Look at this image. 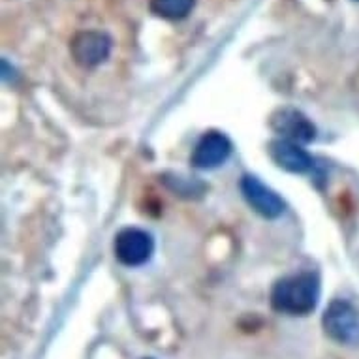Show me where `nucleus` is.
<instances>
[{
    "mask_svg": "<svg viewBox=\"0 0 359 359\" xmlns=\"http://www.w3.org/2000/svg\"><path fill=\"white\" fill-rule=\"evenodd\" d=\"M320 278L312 273H299L280 278L271 292V305L290 316H306L318 305Z\"/></svg>",
    "mask_w": 359,
    "mask_h": 359,
    "instance_id": "obj_1",
    "label": "nucleus"
},
{
    "mask_svg": "<svg viewBox=\"0 0 359 359\" xmlns=\"http://www.w3.org/2000/svg\"><path fill=\"white\" fill-rule=\"evenodd\" d=\"M322 324L325 335L339 344H359V312L352 303L344 299L331 301L324 312Z\"/></svg>",
    "mask_w": 359,
    "mask_h": 359,
    "instance_id": "obj_2",
    "label": "nucleus"
},
{
    "mask_svg": "<svg viewBox=\"0 0 359 359\" xmlns=\"http://www.w3.org/2000/svg\"><path fill=\"white\" fill-rule=\"evenodd\" d=\"M111 38L102 30H79L70 41V55L74 62L83 68H96L111 55Z\"/></svg>",
    "mask_w": 359,
    "mask_h": 359,
    "instance_id": "obj_3",
    "label": "nucleus"
},
{
    "mask_svg": "<svg viewBox=\"0 0 359 359\" xmlns=\"http://www.w3.org/2000/svg\"><path fill=\"white\" fill-rule=\"evenodd\" d=\"M113 248H115V256L121 264L128 265V267H137L153 256L154 243L147 231L140 230V228H124L115 237Z\"/></svg>",
    "mask_w": 359,
    "mask_h": 359,
    "instance_id": "obj_4",
    "label": "nucleus"
},
{
    "mask_svg": "<svg viewBox=\"0 0 359 359\" xmlns=\"http://www.w3.org/2000/svg\"><path fill=\"white\" fill-rule=\"evenodd\" d=\"M271 126L283 140L295 143H311L316 137V126L309 121L305 113L294 107H280L269 118Z\"/></svg>",
    "mask_w": 359,
    "mask_h": 359,
    "instance_id": "obj_5",
    "label": "nucleus"
},
{
    "mask_svg": "<svg viewBox=\"0 0 359 359\" xmlns=\"http://www.w3.org/2000/svg\"><path fill=\"white\" fill-rule=\"evenodd\" d=\"M241 192L245 196V200L254 211L262 215L264 218H277L284 212V201L283 198L271 190L269 187H265L258 177L245 175L241 179Z\"/></svg>",
    "mask_w": 359,
    "mask_h": 359,
    "instance_id": "obj_6",
    "label": "nucleus"
},
{
    "mask_svg": "<svg viewBox=\"0 0 359 359\" xmlns=\"http://www.w3.org/2000/svg\"><path fill=\"white\" fill-rule=\"evenodd\" d=\"M231 154V142L222 132H207L196 145L192 164L200 170H212L224 164Z\"/></svg>",
    "mask_w": 359,
    "mask_h": 359,
    "instance_id": "obj_7",
    "label": "nucleus"
},
{
    "mask_svg": "<svg viewBox=\"0 0 359 359\" xmlns=\"http://www.w3.org/2000/svg\"><path fill=\"white\" fill-rule=\"evenodd\" d=\"M267 151H269L273 162L290 173H305L312 168L311 154L306 153L299 143L278 137L269 143Z\"/></svg>",
    "mask_w": 359,
    "mask_h": 359,
    "instance_id": "obj_8",
    "label": "nucleus"
},
{
    "mask_svg": "<svg viewBox=\"0 0 359 359\" xmlns=\"http://www.w3.org/2000/svg\"><path fill=\"white\" fill-rule=\"evenodd\" d=\"M196 0H149V8L154 15L168 21H179L192 12Z\"/></svg>",
    "mask_w": 359,
    "mask_h": 359,
    "instance_id": "obj_9",
    "label": "nucleus"
}]
</instances>
